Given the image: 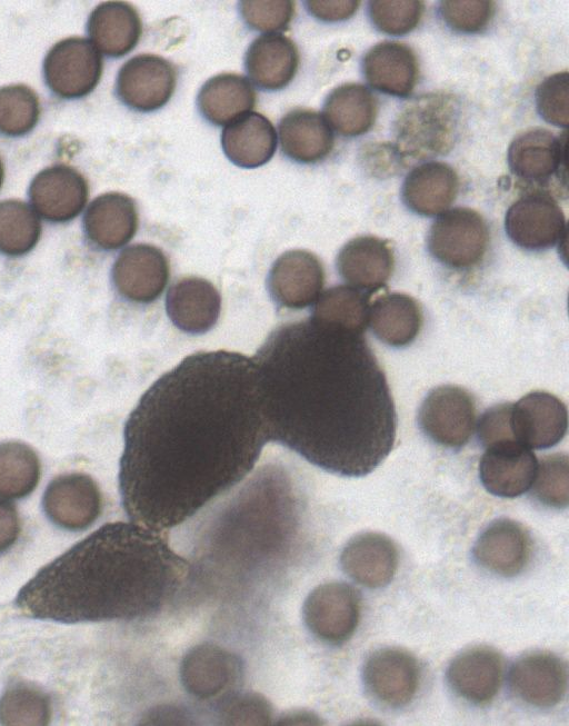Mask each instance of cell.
<instances>
[{"label": "cell", "mask_w": 569, "mask_h": 726, "mask_svg": "<svg viewBox=\"0 0 569 726\" xmlns=\"http://www.w3.org/2000/svg\"><path fill=\"white\" fill-rule=\"evenodd\" d=\"M189 564L161 531L110 523L44 566L19 593L28 616L63 623L137 619L180 589Z\"/></svg>", "instance_id": "3957f363"}, {"label": "cell", "mask_w": 569, "mask_h": 726, "mask_svg": "<svg viewBox=\"0 0 569 726\" xmlns=\"http://www.w3.org/2000/svg\"><path fill=\"white\" fill-rule=\"evenodd\" d=\"M473 556L490 573L512 577L521 573L529 560L530 538L517 521L497 519L480 534Z\"/></svg>", "instance_id": "cb8c5ba5"}, {"label": "cell", "mask_w": 569, "mask_h": 726, "mask_svg": "<svg viewBox=\"0 0 569 726\" xmlns=\"http://www.w3.org/2000/svg\"><path fill=\"white\" fill-rule=\"evenodd\" d=\"M376 97L361 83L338 86L327 96L322 112L330 128L345 137L366 133L375 123Z\"/></svg>", "instance_id": "836d02e7"}, {"label": "cell", "mask_w": 569, "mask_h": 726, "mask_svg": "<svg viewBox=\"0 0 569 726\" xmlns=\"http://www.w3.org/2000/svg\"><path fill=\"white\" fill-rule=\"evenodd\" d=\"M370 296L349 285L331 287L318 297L311 317L362 335L368 326Z\"/></svg>", "instance_id": "e575fe53"}, {"label": "cell", "mask_w": 569, "mask_h": 726, "mask_svg": "<svg viewBox=\"0 0 569 726\" xmlns=\"http://www.w3.org/2000/svg\"><path fill=\"white\" fill-rule=\"evenodd\" d=\"M87 31L98 51L119 58L137 46L142 23L138 11L130 3L108 1L91 11Z\"/></svg>", "instance_id": "f1b7e54d"}, {"label": "cell", "mask_w": 569, "mask_h": 726, "mask_svg": "<svg viewBox=\"0 0 569 726\" xmlns=\"http://www.w3.org/2000/svg\"><path fill=\"white\" fill-rule=\"evenodd\" d=\"M280 147L290 159L313 163L332 150L335 138L323 116L310 109H295L286 113L278 126Z\"/></svg>", "instance_id": "f546056e"}, {"label": "cell", "mask_w": 569, "mask_h": 726, "mask_svg": "<svg viewBox=\"0 0 569 726\" xmlns=\"http://www.w3.org/2000/svg\"><path fill=\"white\" fill-rule=\"evenodd\" d=\"M197 105L207 121L216 126H224L254 107L256 92L246 77L237 73H220L202 84Z\"/></svg>", "instance_id": "d6a6232c"}, {"label": "cell", "mask_w": 569, "mask_h": 726, "mask_svg": "<svg viewBox=\"0 0 569 726\" xmlns=\"http://www.w3.org/2000/svg\"><path fill=\"white\" fill-rule=\"evenodd\" d=\"M505 229L513 243L527 250H545L567 237L562 209L541 190L521 196L508 208Z\"/></svg>", "instance_id": "ba28073f"}, {"label": "cell", "mask_w": 569, "mask_h": 726, "mask_svg": "<svg viewBox=\"0 0 569 726\" xmlns=\"http://www.w3.org/2000/svg\"><path fill=\"white\" fill-rule=\"evenodd\" d=\"M102 58L90 40L71 37L57 42L43 61L48 88L63 99L89 95L102 73Z\"/></svg>", "instance_id": "8992f818"}, {"label": "cell", "mask_w": 569, "mask_h": 726, "mask_svg": "<svg viewBox=\"0 0 569 726\" xmlns=\"http://www.w3.org/2000/svg\"><path fill=\"white\" fill-rule=\"evenodd\" d=\"M43 510L58 527L82 530L89 527L101 510V495L88 475L70 473L56 477L43 494Z\"/></svg>", "instance_id": "5bb4252c"}, {"label": "cell", "mask_w": 569, "mask_h": 726, "mask_svg": "<svg viewBox=\"0 0 569 726\" xmlns=\"http://www.w3.org/2000/svg\"><path fill=\"white\" fill-rule=\"evenodd\" d=\"M119 489L132 523L176 527L240 483L270 441L252 358L186 357L141 396L123 430Z\"/></svg>", "instance_id": "6da1fadb"}, {"label": "cell", "mask_w": 569, "mask_h": 726, "mask_svg": "<svg viewBox=\"0 0 569 726\" xmlns=\"http://www.w3.org/2000/svg\"><path fill=\"white\" fill-rule=\"evenodd\" d=\"M310 630L321 640L339 645L355 633L360 618L358 591L345 583H329L316 588L305 605Z\"/></svg>", "instance_id": "8fae6325"}, {"label": "cell", "mask_w": 569, "mask_h": 726, "mask_svg": "<svg viewBox=\"0 0 569 726\" xmlns=\"http://www.w3.org/2000/svg\"><path fill=\"white\" fill-rule=\"evenodd\" d=\"M252 359L270 441L348 477L389 455L396 409L362 335L310 317L274 329Z\"/></svg>", "instance_id": "7a4b0ae2"}, {"label": "cell", "mask_w": 569, "mask_h": 726, "mask_svg": "<svg viewBox=\"0 0 569 726\" xmlns=\"http://www.w3.org/2000/svg\"><path fill=\"white\" fill-rule=\"evenodd\" d=\"M33 210L50 222L74 219L84 208L89 187L86 178L67 165H54L39 171L29 186Z\"/></svg>", "instance_id": "7c38bea8"}, {"label": "cell", "mask_w": 569, "mask_h": 726, "mask_svg": "<svg viewBox=\"0 0 569 726\" xmlns=\"http://www.w3.org/2000/svg\"><path fill=\"white\" fill-rule=\"evenodd\" d=\"M177 83L176 69L167 59L151 53L132 57L120 68L116 90L130 109L150 112L163 107Z\"/></svg>", "instance_id": "9c48e42d"}, {"label": "cell", "mask_w": 569, "mask_h": 726, "mask_svg": "<svg viewBox=\"0 0 569 726\" xmlns=\"http://www.w3.org/2000/svg\"><path fill=\"white\" fill-rule=\"evenodd\" d=\"M340 563L343 571L358 584L380 588L387 586L397 571L398 549L383 534L361 533L347 543Z\"/></svg>", "instance_id": "7402d4cb"}, {"label": "cell", "mask_w": 569, "mask_h": 726, "mask_svg": "<svg viewBox=\"0 0 569 726\" xmlns=\"http://www.w3.org/2000/svg\"><path fill=\"white\" fill-rule=\"evenodd\" d=\"M540 116L549 123L566 128L569 122V74L557 72L547 77L536 90Z\"/></svg>", "instance_id": "7bdbcfd3"}, {"label": "cell", "mask_w": 569, "mask_h": 726, "mask_svg": "<svg viewBox=\"0 0 569 726\" xmlns=\"http://www.w3.org/2000/svg\"><path fill=\"white\" fill-rule=\"evenodd\" d=\"M362 680L369 695L378 703L392 708L403 707L417 693L419 664L405 649L381 648L367 658Z\"/></svg>", "instance_id": "30bf717a"}, {"label": "cell", "mask_w": 569, "mask_h": 726, "mask_svg": "<svg viewBox=\"0 0 569 726\" xmlns=\"http://www.w3.org/2000/svg\"><path fill=\"white\" fill-rule=\"evenodd\" d=\"M503 674L501 655L488 646H476L458 654L449 664L447 680L451 689L472 704L482 705L499 692Z\"/></svg>", "instance_id": "ffe728a7"}, {"label": "cell", "mask_w": 569, "mask_h": 726, "mask_svg": "<svg viewBox=\"0 0 569 726\" xmlns=\"http://www.w3.org/2000/svg\"><path fill=\"white\" fill-rule=\"evenodd\" d=\"M509 684L522 702L539 708L553 707L567 692V664L549 652L526 654L512 664Z\"/></svg>", "instance_id": "2e32d148"}, {"label": "cell", "mask_w": 569, "mask_h": 726, "mask_svg": "<svg viewBox=\"0 0 569 726\" xmlns=\"http://www.w3.org/2000/svg\"><path fill=\"white\" fill-rule=\"evenodd\" d=\"M511 172L527 183L546 186L552 178H566V131L555 136L543 128L518 135L508 148Z\"/></svg>", "instance_id": "4fadbf2b"}, {"label": "cell", "mask_w": 569, "mask_h": 726, "mask_svg": "<svg viewBox=\"0 0 569 726\" xmlns=\"http://www.w3.org/2000/svg\"><path fill=\"white\" fill-rule=\"evenodd\" d=\"M490 231L476 210L457 207L442 212L431 225L427 245L429 252L452 269H469L485 257Z\"/></svg>", "instance_id": "5b68a950"}, {"label": "cell", "mask_w": 569, "mask_h": 726, "mask_svg": "<svg viewBox=\"0 0 569 726\" xmlns=\"http://www.w3.org/2000/svg\"><path fill=\"white\" fill-rule=\"evenodd\" d=\"M40 103L37 93L24 84L0 88V133L21 137L38 122Z\"/></svg>", "instance_id": "74e56055"}, {"label": "cell", "mask_w": 569, "mask_h": 726, "mask_svg": "<svg viewBox=\"0 0 569 726\" xmlns=\"http://www.w3.org/2000/svg\"><path fill=\"white\" fill-rule=\"evenodd\" d=\"M325 271L319 258L310 251L295 249L283 252L272 265L269 290L283 307L305 308L315 302L322 290Z\"/></svg>", "instance_id": "d6986e66"}, {"label": "cell", "mask_w": 569, "mask_h": 726, "mask_svg": "<svg viewBox=\"0 0 569 726\" xmlns=\"http://www.w3.org/2000/svg\"><path fill=\"white\" fill-rule=\"evenodd\" d=\"M308 11L317 19L336 22L349 19L358 10L360 1H307Z\"/></svg>", "instance_id": "bcb514c9"}, {"label": "cell", "mask_w": 569, "mask_h": 726, "mask_svg": "<svg viewBox=\"0 0 569 726\" xmlns=\"http://www.w3.org/2000/svg\"><path fill=\"white\" fill-rule=\"evenodd\" d=\"M244 66L257 87L279 90L295 78L299 67V51L295 42L283 34H261L249 46Z\"/></svg>", "instance_id": "4316f807"}, {"label": "cell", "mask_w": 569, "mask_h": 726, "mask_svg": "<svg viewBox=\"0 0 569 726\" xmlns=\"http://www.w3.org/2000/svg\"><path fill=\"white\" fill-rule=\"evenodd\" d=\"M418 421L422 431L435 442L460 448L469 441L476 426L473 398L459 386L436 387L423 399Z\"/></svg>", "instance_id": "52a82bcc"}, {"label": "cell", "mask_w": 569, "mask_h": 726, "mask_svg": "<svg viewBox=\"0 0 569 726\" xmlns=\"http://www.w3.org/2000/svg\"><path fill=\"white\" fill-rule=\"evenodd\" d=\"M368 325L382 342L403 347L418 336L422 311L418 301L407 294H385L370 304Z\"/></svg>", "instance_id": "1f68e13d"}, {"label": "cell", "mask_w": 569, "mask_h": 726, "mask_svg": "<svg viewBox=\"0 0 569 726\" xmlns=\"http://www.w3.org/2000/svg\"><path fill=\"white\" fill-rule=\"evenodd\" d=\"M362 72L376 90L409 96L418 81L419 66L413 50L399 41H382L371 47L362 59Z\"/></svg>", "instance_id": "d4e9b609"}, {"label": "cell", "mask_w": 569, "mask_h": 726, "mask_svg": "<svg viewBox=\"0 0 569 726\" xmlns=\"http://www.w3.org/2000/svg\"><path fill=\"white\" fill-rule=\"evenodd\" d=\"M20 533V520L13 504L0 499V553L10 548Z\"/></svg>", "instance_id": "7dc6e473"}, {"label": "cell", "mask_w": 569, "mask_h": 726, "mask_svg": "<svg viewBox=\"0 0 569 726\" xmlns=\"http://www.w3.org/2000/svg\"><path fill=\"white\" fill-rule=\"evenodd\" d=\"M3 178H4V168H3L2 160L0 158V188H1L2 182H3Z\"/></svg>", "instance_id": "c3c4849f"}, {"label": "cell", "mask_w": 569, "mask_h": 726, "mask_svg": "<svg viewBox=\"0 0 569 726\" xmlns=\"http://www.w3.org/2000/svg\"><path fill=\"white\" fill-rule=\"evenodd\" d=\"M459 191L455 169L441 161H429L415 167L402 185V200L420 216H437L447 211Z\"/></svg>", "instance_id": "484cf974"}, {"label": "cell", "mask_w": 569, "mask_h": 726, "mask_svg": "<svg viewBox=\"0 0 569 726\" xmlns=\"http://www.w3.org/2000/svg\"><path fill=\"white\" fill-rule=\"evenodd\" d=\"M485 448L479 476L489 493L498 497L513 498L532 486L539 463L529 447L510 439Z\"/></svg>", "instance_id": "9a60e30c"}, {"label": "cell", "mask_w": 569, "mask_h": 726, "mask_svg": "<svg viewBox=\"0 0 569 726\" xmlns=\"http://www.w3.org/2000/svg\"><path fill=\"white\" fill-rule=\"evenodd\" d=\"M50 718L47 696L23 684L11 687L0 699V722L7 725H43Z\"/></svg>", "instance_id": "f35d334b"}, {"label": "cell", "mask_w": 569, "mask_h": 726, "mask_svg": "<svg viewBox=\"0 0 569 726\" xmlns=\"http://www.w3.org/2000/svg\"><path fill=\"white\" fill-rule=\"evenodd\" d=\"M511 426L515 438L530 449L550 448L567 432V407L550 392H529L512 404Z\"/></svg>", "instance_id": "ac0fdd59"}, {"label": "cell", "mask_w": 569, "mask_h": 726, "mask_svg": "<svg viewBox=\"0 0 569 726\" xmlns=\"http://www.w3.org/2000/svg\"><path fill=\"white\" fill-rule=\"evenodd\" d=\"M240 14L253 30L277 33L288 29L293 14L295 2L284 1H240Z\"/></svg>", "instance_id": "ee69618b"}, {"label": "cell", "mask_w": 569, "mask_h": 726, "mask_svg": "<svg viewBox=\"0 0 569 726\" xmlns=\"http://www.w3.org/2000/svg\"><path fill=\"white\" fill-rule=\"evenodd\" d=\"M535 497L543 505L566 508L569 501V460L566 454L545 456L536 474Z\"/></svg>", "instance_id": "ab89813d"}, {"label": "cell", "mask_w": 569, "mask_h": 726, "mask_svg": "<svg viewBox=\"0 0 569 726\" xmlns=\"http://www.w3.org/2000/svg\"><path fill=\"white\" fill-rule=\"evenodd\" d=\"M41 230L40 219L28 203L18 199L0 201V253H28L38 243Z\"/></svg>", "instance_id": "8d00e7d4"}, {"label": "cell", "mask_w": 569, "mask_h": 726, "mask_svg": "<svg viewBox=\"0 0 569 726\" xmlns=\"http://www.w3.org/2000/svg\"><path fill=\"white\" fill-rule=\"evenodd\" d=\"M88 240L103 250H114L128 243L138 229V211L131 197L107 192L94 198L83 216Z\"/></svg>", "instance_id": "603a6c76"}, {"label": "cell", "mask_w": 569, "mask_h": 726, "mask_svg": "<svg viewBox=\"0 0 569 726\" xmlns=\"http://www.w3.org/2000/svg\"><path fill=\"white\" fill-rule=\"evenodd\" d=\"M512 404H499L488 408L479 418L478 437L483 447L498 441L515 439L511 426Z\"/></svg>", "instance_id": "f6af8a7d"}, {"label": "cell", "mask_w": 569, "mask_h": 726, "mask_svg": "<svg viewBox=\"0 0 569 726\" xmlns=\"http://www.w3.org/2000/svg\"><path fill=\"white\" fill-rule=\"evenodd\" d=\"M439 14L453 31L482 32L495 14L493 1H440Z\"/></svg>", "instance_id": "b9f144b4"}, {"label": "cell", "mask_w": 569, "mask_h": 726, "mask_svg": "<svg viewBox=\"0 0 569 726\" xmlns=\"http://www.w3.org/2000/svg\"><path fill=\"white\" fill-rule=\"evenodd\" d=\"M169 279L167 257L156 246L136 243L120 252L112 267L118 292L136 302H150L163 291Z\"/></svg>", "instance_id": "e0dca14e"}, {"label": "cell", "mask_w": 569, "mask_h": 726, "mask_svg": "<svg viewBox=\"0 0 569 726\" xmlns=\"http://www.w3.org/2000/svg\"><path fill=\"white\" fill-rule=\"evenodd\" d=\"M221 146L232 163L242 168H257L274 155L276 129L263 115L248 112L224 127Z\"/></svg>", "instance_id": "4dcf8cb0"}, {"label": "cell", "mask_w": 569, "mask_h": 726, "mask_svg": "<svg viewBox=\"0 0 569 726\" xmlns=\"http://www.w3.org/2000/svg\"><path fill=\"white\" fill-rule=\"evenodd\" d=\"M337 270L349 286L373 294L392 275L395 257L387 240L360 236L349 240L339 251Z\"/></svg>", "instance_id": "44dd1931"}, {"label": "cell", "mask_w": 569, "mask_h": 726, "mask_svg": "<svg viewBox=\"0 0 569 726\" xmlns=\"http://www.w3.org/2000/svg\"><path fill=\"white\" fill-rule=\"evenodd\" d=\"M220 308L218 290L203 278H182L167 294L168 316L186 332L201 334L209 330L218 320Z\"/></svg>", "instance_id": "83f0119b"}, {"label": "cell", "mask_w": 569, "mask_h": 726, "mask_svg": "<svg viewBox=\"0 0 569 726\" xmlns=\"http://www.w3.org/2000/svg\"><path fill=\"white\" fill-rule=\"evenodd\" d=\"M41 464L36 450L22 441L0 442V497L28 496L38 485Z\"/></svg>", "instance_id": "d590c367"}, {"label": "cell", "mask_w": 569, "mask_h": 726, "mask_svg": "<svg viewBox=\"0 0 569 726\" xmlns=\"http://www.w3.org/2000/svg\"><path fill=\"white\" fill-rule=\"evenodd\" d=\"M460 110L446 93L420 96L397 116L395 151L402 159L423 160L449 152L457 138Z\"/></svg>", "instance_id": "277c9868"}, {"label": "cell", "mask_w": 569, "mask_h": 726, "mask_svg": "<svg viewBox=\"0 0 569 726\" xmlns=\"http://www.w3.org/2000/svg\"><path fill=\"white\" fill-rule=\"evenodd\" d=\"M425 11L423 1H369L368 12L372 24L381 32L403 36L420 22Z\"/></svg>", "instance_id": "60d3db41"}]
</instances>
